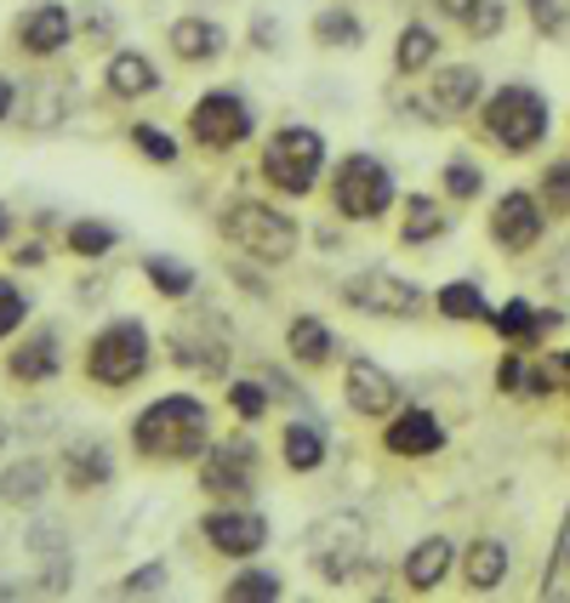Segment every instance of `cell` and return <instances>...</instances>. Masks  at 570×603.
<instances>
[{
	"label": "cell",
	"mask_w": 570,
	"mask_h": 603,
	"mask_svg": "<svg viewBox=\"0 0 570 603\" xmlns=\"http://www.w3.org/2000/svg\"><path fill=\"white\" fill-rule=\"evenodd\" d=\"M131 438H137L142 456H155V462H188V456H200V449H206L212 422H206L200 398L171 393V398H155V405L137 416Z\"/></svg>",
	"instance_id": "1"
},
{
	"label": "cell",
	"mask_w": 570,
	"mask_h": 603,
	"mask_svg": "<svg viewBox=\"0 0 570 603\" xmlns=\"http://www.w3.org/2000/svg\"><path fill=\"white\" fill-rule=\"evenodd\" d=\"M308 552H314V564H320V575L325 581H354L360 570H365V558H371V524L360 518V513H325L320 524H314V535H308Z\"/></svg>",
	"instance_id": "2"
},
{
	"label": "cell",
	"mask_w": 570,
	"mask_h": 603,
	"mask_svg": "<svg viewBox=\"0 0 570 603\" xmlns=\"http://www.w3.org/2000/svg\"><path fill=\"white\" fill-rule=\"evenodd\" d=\"M142 370H149V330L137 319H115L98 330V342L86 347V376L104 387H131Z\"/></svg>",
	"instance_id": "3"
},
{
	"label": "cell",
	"mask_w": 570,
	"mask_h": 603,
	"mask_svg": "<svg viewBox=\"0 0 570 603\" xmlns=\"http://www.w3.org/2000/svg\"><path fill=\"white\" fill-rule=\"evenodd\" d=\"M223 234L246 250L257 263H285L297 250V223L274 211V206H257V199H240V206L223 211Z\"/></svg>",
	"instance_id": "4"
},
{
	"label": "cell",
	"mask_w": 570,
	"mask_h": 603,
	"mask_svg": "<svg viewBox=\"0 0 570 603\" xmlns=\"http://www.w3.org/2000/svg\"><path fill=\"white\" fill-rule=\"evenodd\" d=\"M320 166H325V137L308 126H285L263 148V177L279 194H308L320 182Z\"/></svg>",
	"instance_id": "5"
},
{
	"label": "cell",
	"mask_w": 570,
	"mask_h": 603,
	"mask_svg": "<svg viewBox=\"0 0 570 603\" xmlns=\"http://www.w3.org/2000/svg\"><path fill=\"white\" fill-rule=\"evenodd\" d=\"M485 131L508 148V155H525L548 137V97L531 86H502L485 103Z\"/></svg>",
	"instance_id": "6"
},
{
	"label": "cell",
	"mask_w": 570,
	"mask_h": 603,
	"mask_svg": "<svg viewBox=\"0 0 570 603\" xmlns=\"http://www.w3.org/2000/svg\"><path fill=\"white\" fill-rule=\"evenodd\" d=\"M331 199H337V211L348 223H371V217H383L394 206V177L383 160H371V155H348L337 166V182H331Z\"/></svg>",
	"instance_id": "7"
},
{
	"label": "cell",
	"mask_w": 570,
	"mask_h": 603,
	"mask_svg": "<svg viewBox=\"0 0 570 603\" xmlns=\"http://www.w3.org/2000/svg\"><path fill=\"white\" fill-rule=\"evenodd\" d=\"M343 296H348V308H360V314H383V319H411V314L422 308V290H416L411 279L383 274V268L354 274V279L343 285Z\"/></svg>",
	"instance_id": "8"
},
{
	"label": "cell",
	"mask_w": 570,
	"mask_h": 603,
	"mask_svg": "<svg viewBox=\"0 0 570 603\" xmlns=\"http://www.w3.org/2000/svg\"><path fill=\"white\" fill-rule=\"evenodd\" d=\"M188 126H195V137L206 148H240L252 137V109H246V97H234V91H206L195 115H188Z\"/></svg>",
	"instance_id": "9"
},
{
	"label": "cell",
	"mask_w": 570,
	"mask_h": 603,
	"mask_svg": "<svg viewBox=\"0 0 570 603\" xmlns=\"http://www.w3.org/2000/svg\"><path fill=\"white\" fill-rule=\"evenodd\" d=\"M257 484V444L252 438H223L200 462V490L212 495H246Z\"/></svg>",
	"instance_id": "10"
},
{
	"label": "cell",
	"mask_w": 570,
	"mask_h": 603,
	"mask_svg": "<svg viewBox=\"0 0 570 603\" xmlns=\"http://www.w3.org/2000/svg\"><path fill=\"white\" fill-rule=\"evenodd\" d=\"M491 239L502 250H531L542 239V206H537V194L525 188H508L497 199V211H491Z\"/></svg>",
	"instance_id": "11"
},
{
	"label": "cell",
	"mask_w": 570,
	"mask_h": 603,
	"mask_svg": "<svg viewBox=\"0 0 570 603\" xmlns=\"http://www.w3.org/2000/svg\"><path fill=\"white\" fill-rule=\"evenodd\" d=\"M200 530H206V541L217 552H228V558H252V552L268 541V518L263 513H212Z\"/></svg>",
	"instance_id": "12"
},
{
	"label": "cell",
	"mask_w": 570,
	"mask_h": 603,
	"mask_svg": "<svg viewBox=\"0 0 570 603\" xmlns=\"http://www.w3.org/2000/svg\"><path fill=\"white\" fill-rule=\"evenodd\" d=\"M348 405L360 416H389L400 405V382L383 370V365H371V359H354L348 365Z\"/></svg>",
	"instance_id": "13"
},
{
	"label": "cell",
	"mask_w": 570,
	"mask_h": 603,
	"mask_svg": "<svg viewBox=\"0 0 570 603\" xmlns=\"http://www.w3.org/2000/svg\"><path fill=\"white\" fill-rule=\"evenodd\" d=\"M69 12L58 7V0H46V7H29L23 12V23H18V40H23V52H35V58H52V52H63L69 46Z\"/></svg>",
	"instance_id": "14"
},
{
	"label": "cell",
	"mask_w": 570,
	"mask_h": 603,
	"mask_svg": "<svg viewBox=\"0 0 570 603\" xmlns=\"http://www.w3.org/2000/svg\"><path fill=\"white\" fill-rule=\"evenodd\" d=\"M383 444L394 449V456H434V449L445 444V427L428 411H400L394 427L383 433Z\"/></svg>",
	"instance_id": "15"
},
{
	"label": "cell",
	"mask_w": 570,
	"mask_h": 603,
	"mask_svg": "<svg viewBox=\"0 0 570 603\" xmlns=\"http://www.w3.org/2000/svg\"><path fill=\"white\" fill-rule=\"evenodd\" d=\"M171 359L188 365V370H223V365H228V336H223L217 325H212V330H188V325H177Z\"/></svg>",
	"instance_id": "16"
},
{
	"label": "cell",
	"mask_w": 570,
	"mask_h": 603,
	"mask_svg": "<svg viewBox=\"0 0 570 603\" xmlns=\"http://www.w3.org/2000/svg\"><path fill=\"white\" fill-rule=\"evenodd\" d=\"M223 40H228V34H223L212 18H177V23H171V52H177L183 63H206V58H217Z\"/></svg>",
	"instance_id": "17"
},
{
	"label": "cell",
	"mask_w": 570,
	"mask_h": 603,
	"mask_svg": "<svg viewBox=\"0 0 570 603\" xmlns=\"http://www.w3.org/2000/svg\"><path fill=\"white\" fill-rule=\"evenodd\" d=\"M491 325L508 336V342H519V347H531L537 336H548L553 325H559V314H537L531 302H502V308H491Z\"/></svg>",
	"instance_id": "18"
},
{
	"label": "cell",
	"mask_w": 570,
	"mask_h": 603,
	"mask_svg": "<svg viewBox=\"0 0 570 603\" xmlns=\"http://www.w3.org/2000/svg\"><path fill=\"white\" fill-rule=\"evenodd\" d=\"M451 541L445 535H428V541H416L411 546V558H405V581L416 586V592H428V586H440L445 581V570H451Z\"/></svg>",
	"instance_id": "19"
},
{
	"label": "cell",
	"mask_w": 570,
	"mask_h": 603,
	"mask_svg": "<svg viewBox=\"0 0 570 603\" xmlns=\"http://www.w3.org/2000/svg\"><path fill=\"white\" fill-rule=\"evenodd\" d=\"M462 570H468V586L473 592H497L502 586V575H508V546L502 541H473L468 546V558H462Z\"/></svg>",
	"instance_id": "20"
},
{
	"label": "cell",
	"mask_w": 570,
	"mask_h": 603,
	"mask_svg": "<svg viewBox=\"0 0 570 603\" xmlns=\"http://www.w3.org/2000/svg\"><path fill=\"white\" fill-rule=\"evenodd\" d=\"M279 456H285V467H292V473H314L325 462V433L308 427V422H292L279 433Z\"/></svg>",
	"instance_id": "21"
},
{
	"label": "cell",
	"mask_w": 570,
	"mask_h": 603,
	"mask_svg": "<svg viewBox=\"0 0 570 603\" xmlns=\"http://www.w3.org/2000/svg\"><path fill=\"white\" fill-rule=\"evenodd\" d=\"M46 484H52V467H46L40 456L12 462L7 473H0V501H18V507H29V501L46 495Z\"/></svg>",
	"instance_id": "22"
},
{
	"label": "cell",
	"mask_w": 570,
	"mask_h": 603,
	"mask_svg": "<svg viewBox=\"0 0 570 603\" xmlns=\"http://www.w3.org/2000/svg\"><path fill=\"white\" fill-rule=\"evenodd\" d=\"M434 103H440L445 115L473 109V103H480V69H468V63L440 69V75H434Z\"/></svg>",
	"instance_id": "23"
},
{
	"label": "cell",
	"mask_w": 570,
	"mask_h": 603,
	"mask_svg": "<svg viewBox=\"0 0 570 603\" xmlns=\"http://www.w3.org/2000/svg\"><path fill=\"white\" fill-rule=\"evenodd\" d=\"M155 86H160V75H155V63L142 58V52H120L109 63V91L115 97H149Z\"/></svg>",
	"instance_id": "24"
},
{
	"label": "cell",
	"mask_w": 570,
	"mask_h": 603,
	"mask_svg": "<svg viewBox=\"0 0 570 603\" xmlns=\"http://www.w3.org/2000/svg\"><path fill=\"white\" fill-rule=\"evenodd\" d=\"M18 382H52L58 376V342L52 336H35V342H23L18 354H12V365H7Z\"/></svg>",
	"instance_id": "25"
},
{
	"label": "cell",
	"mask_w": 570,
	"mask_h": 603,
	"mask_svg": "<svg viewBox=\"0 0 570 603\" xmlns=\"http://www.w3.org/2000/svg\"><path fill=\"white\" fill-rule=\"evenodd\" d=\"M63 473H69L75 490H98V484H109L115 462H109V449H104V444H75V449H69V462H63Z\"/></svg>",
	"instance_id": "26"
},
{
	"label": "cell",
	"mask_w": 570,
	"mask_h": 603,
	"mask_svg": "<svg viewBox=\"0 0 570 603\" xmlns=\"http://www.w3.org/2000/svg\"><path fill=\"white\" fill-rule=\"evenodd\" d=\"M285 347H292V359H297V365H325L337 342H331V330H325L320 319H297L292 330H285Z\"/></svg>",
	"instance_id": "27"
},
{
	"label": "cell",
	"mask_w": 570,
	"mask_h": 603,
	"mask_svg": "<svg viewBox=\"0 0 570 603\" xmlns=\"http://www.w3.org/2000/svg\"><path fill=\"white\" fill-rule=\"evenodd\" d=\"M440 234H445V211H440V206H434V199H428V194H411L400 239H405V245H422V239H440Z\"/></svg>",
	"instance_id": "28"
},
{
	"label": "cell",
	"mask_w": 570,
	"mask_h": 603,
	"mask_svg": "<svg viewBox=\"0 0 570 603\" xmlns=\"http://www.w3.org/2000/svg\"><path fill=\"white\" fill-rule=\"evenodd\" d=\"M434 52H440L434 29L411 23V29L400 34V46H394V63H400V75H416V69H428V63H434Z\"/></svg>",
	"instance_id": "29"
},
{
	"label": "cell",
	"mask_w": 570,
	"mask_h": 603,
	"mask_svg": "<svg viewBox=\"0 0 570 603\" xmlns=\"http://www.w3.org/2000/svg\"><path fill=\"white\" fill-rule=\"evenodd\" d=\"M285 586L274 570H246V575H234L228 581V603H274Z\"/></svg>",
	"instance_id": "30"
},
{
	"label": "cell",
	"mask_w": 570,
	"mask_h": 603,
	"mask_svg": "<svg viewBox=\"0 0 570 603\" xmlns=\"http://www.w3.org/2000/svg\"><path fill=\"white\" fill-rule=\"evenodd\" d=\"M440 314H445V319H491V308H485L480 285H468V279L440 290Z\"/></svg>",
	"instance_id": "31"
},
{
	"label": "cell",
	"mask_w": 570,
	"mask_h": 603,
	"mask_svg": "<svg viewBox=\"0 0 570 603\" xmlns=\"http://www.w3.org/2000/svg\"><path fill=\"white\" fill-rule=\"evenodd\" d=\"M502 23H508V7H502V0H462V29H468L473 40L502 34Z\"/></svg>",
	"instance_id": "32"
},
{
	"label": "cell",
	"mask_w": 570,
	"mask_h": 603,
	"mask_svg": "<svg viewBox=\"0 0 570 603\" xmlns=\"http://www.w3.org/2000/svg\"><path fill=\"white\" fill-rule=\"evenodd\" d=\"M314 34H320V46H365V23L354 18V12H320V23H314Z\"/></svg>",
	"instance_id": "33"
},
{
	"label": "cell",
	"mask_w": 570,
	"mask_h": 603,
	"mask_svg": "<svg viewBox=\"0 0 570 603\" xmlns=\"http://www.w3.org/2000/svg\"><path fill=\"white\" fill-rule=\"evenodd\" d=\"M109 245H115V228L109 223H75L69 228V250H75V257H104Z\"/></svg>",
	"instance_id": "34"
},
{
	"label": "cell",
	"mask_w": 570,
	"mask_h": 603,
	"mask_svg": "<svg viewBox=\"0 0 570 603\" xmlns=\"http://www.w3.org/2000/svg\"><path fill=\"white\" fill-rule=\"evenodd\" d=\"M142 268H149V279L166 290V296H188V290H195V274H188V268H177V263H166V257H142Z\"/></svg>",
	"instance_id": "35"
},
{
	"label": "cell",
	"mask_w": 570,
	"mask_h": 603,
	"mask_svg": "<svg viewBox=\"0 0 570 603\" xmlns=\"http://www.w3.org/2000/svg\"><path fill=\"white\" fill-rule=\"evenodd\" d=\"M542 206L559 211V217H570V160H553L542 171Z\"/></svg>",
	"instance_id": "36"
},
{
	"label": "cell",
	"mask_w": 570,
	"mask_h": 603,
	"mask_svg": "<svg viewBox=\"0 0 570 603\" xmlns=\"http://www.w3.org/2000/svg\"><path fill=\"white\" fill-rule=\"evenodd\" d=\"M485 188V177H480V166L473 160H445V194L451 199H473Z\"/></svg>",
	"instance_id": "37"
},
{
	"label": "cell",
	"mask_w": 570,
	"mask_h": 603,
	"mask_svg": "<svg viewBox=\"0 0 570 603\" xmlns=\"http://www.w3.org/2000/svg\"><path fill=\"white\" fill-rule=\"evenodd\" d=\"M23 319H29V296L12 279H0V336H12Z\"/></svg>",
	"instance_id": "38"
},
{
	"label": "cell",
	"mask_w": 570,
	"mask_h": 603,
	"mask_svg": "<svg viewBox=\"0 0 570 603\" xmlns=\"http://www.w3.org/2000/svg\"><path fill=\"white\" fill-rule=\"evenodd\" d=\"M228 405L240 411L246 422H257V416L268 411V387H263V382H234V387H228Z\"/></svg>",
	"instance_id": "39"
},
{
	"label": "cell",
	"mask_w": 570,
	"mask_h": 603,
	"mask_svg": "<svg viewBox=\"0 0 570 603\" xmlns=\"http://www.w3.org/2000/svg\"><path fill=\"white\" fill-rule=\"evenodd\" d=\"M131 142H137L149 160H160V166H171V160H177V142H171L166 131H155V126H137V131H131Z\"/></svg>",
	"instance_id": "40"
},
{
	"label": "cell",
	"mask_w": 570,
	"mask_h": 603,
	"mask_svg": "<svg viewBox=\"0 0 570 603\" xmlns=\"http://www.w3.org/2000/svg\"><path fill=\"white\" fill-rule=\"evenodd\" d=\"M497 387H508V393H531V365L519 359V354H508V359L497 365Z\"/></svg>",
	"instance_id": "41"
},
{
	"label": "cell",
	"mask_w": 570,
	"mask_h": 603,
	"mask_svg": "<svg viewBox=\"0 0 570 603\" xmlns=\"http://www.w3.org/2000/svg\"><path fill=\"white\" fill-rule=\"evenodd\" d=\"M160 586H166V570H160V564H142V570L120 586V592H126V597H137V592H160Z\"/></svg>",
	"instance_id": "42"
},
{
	"label": "cell",
	"mask_w": 570,
	"mask_h": 603,
	"mask_svg": "<svg viewBox=\"0 0 570 603\" xmlns=\"http://www.w3.org/2000/svg\"><path fill=\"white\" fill-rule=\"evenodd\" d=\"M531 18H537L542 34H553V29L564 23V0H531Z\"/></svg>",
	"instance_id": "43"
},
{
	"label": "cell",
	"mask_w": 570,
	"mask_h": 603,
	"mask_svg": "<svg viewBox=\"0 0 570 603\" xmlns=\"http://www.w3.org/2000/svg\"><path fill=\"white\" fill-rule=\"evenodd\" d=\"M548 290H553L559 302H570V250H564V257L548 268Z\"/></svg>",
	"instance_id": "44"
},
{
	"label": "cell",
	"mask_w": 570,
	"mask_h": 603,
	"mask_svg": "<svg viewBox=\"0 0 570 603\" xmlns=\"http://www.w3.org/2000/svg\"><path fill=\"white\" fill-rule=\"evenodd\" d=\"M268 387H274V398H303V393H297V387H292V382H285V376H279V370H268Z\"/></svg>",
	"instance_id": "45"
},
{
	"label": "cell",
	"mask_w": 570,
	"mask_h": 603,
	"mask_svg": "<svg viewBox=\"0 0 570 603\" xmlns=\"http://www.w3.org/2000/svg\"><path fill=\"white\" fill-rule=\"evenodd\" d=\"M12 97H18V91H12V80L0 75V120H12Z\"/></svg>",
	"instance_id": "46"
},
{
	"label": "cell",
	"mask_w": 570,
	"mask_h": 603,
	"mask_svg": "<svg viewBox=\"0 0 570 603\" xmlns=\"http://www.w3.org/2000/svg\"><path fill=\"white\" fill-rule=\"evenodd\" d=\"M86 23H91V34H109V23H115V18L98 7V12H86Z\"/></svg>",
	"instance_id": "47"
},
{
	"label": "cell",
	"mask_w": 570,
	"mask_h": 603,
	"mask_svg": "<svg viewBox=\"0 0 570 603\" xmlns=\"http://www.w3.org/2000/svg\"><path fill=\"white\" fill-rule=\"evenodd\" d=\"M18 263L35 268V263H46V250H40V245H23V250H18Z\"/></svg>",
	"instance_id": "48"
},
{
	"label": "cell",
	"mask_w": 570,
	"mask_h": 603,
	"mask_svg": "<svg viewBox=\"0 0 570 603\" xmlns=\"http://www.w3.org/2000/svg\"><path fill=\"white\" fill-rule=\"evenodd\" d=\"M12 234V217H7V206H0V239H7Z\"/></svg>",
	"instance_id": "49"
},
{
	"label": "cell",
	"mask_w": 570,
	"mask_h": 603,
	"mask_svg": "<svg viewBox=\"0 0 570 603\" xmlns=\"http://www.w3.org/2000/svg\"><path fill=\"white\" fill-rule=\"evenodd\" d=\"M0 444H7V422H0Z\"/></svg>",
	"instance_id": "50"
},
{
	"label": "cell",
	"mask_w": 570,
	"mask_h": 603,
	"mask_svg": "<svg viewBox=\"0 0 570 603\" xmlns=\"http://www.w3.org/2000/svg\"><path fill=\"white\" fill-rule=\"evenodd\" d=\"M564 370H570V359H564Z\"/></svg>",
	"instance_id": "51"
},
{
	"label": "cell",
	"mask_w": 570,
	"mask_h": 603,
	"mask_svg": "<svg viewBox=\"0 0 570 603\" xmlns=\"http://www.w3.org/2000/svg\"><path fill=\"white\" fill-rule=\"evenodd\" d=\"M564 558H570V552H564Z\"/></svg>",
	"instance_id": "52"
}]
</instances>
